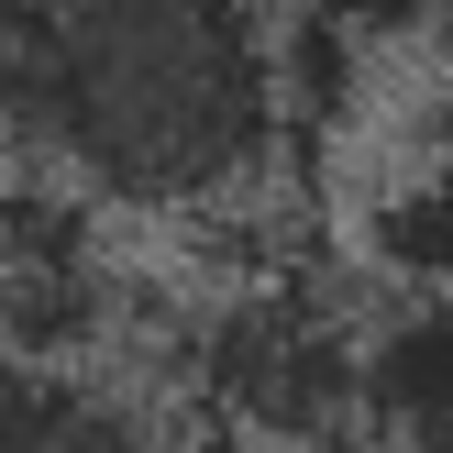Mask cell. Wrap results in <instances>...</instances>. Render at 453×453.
<instances>
[{
	"label": "cell",
	"instance_id": "obj_1",
	"mask_svg": "<svg viewBox=\"0 0 453 453\" xmlns=\"http://www.w3.org/2000/svg\"><path fill=\"white\" fill-rule=\"evenodd\" d=\"M288 144V44L255 0H0V155L78 199L211 221Z\"/></svg>",
	"mask_w": 453,
	"mask_h": 453
},
{
	"label": "cell",
	"instance_id": "obj_2",
	"mask_svg": "<svg viewBox=\"0 0 453 453\" xmlns=\"http://www.w3.org/2000/svg\"><path fill=\"white\" fill-rule=\"evenodd\" d=\"M365 332L310 277H243L199 332V398L221 410V442L332 453L365 432Z\"/></svg>",
	"mask_w": 453,
	"mask_h": 453
},
{
	"label": "cell",
	"instance_id": "obj_3",
	"mask_svg": "<svg viewBox=\"0 0 453 453\" xmlns=\"http://www.w3.org/2000/svg\"><path fill=\"white\" fill-rule=\"evenodd\" d=\"M0 453H166V420L100 365H12L0 354Z\"/></svg>",
	"mask_w": 453,
	"mask_h": 453
},
{
	"label": "cell",
	"instance_id": "obj_4",
	"mask_svg": "<svg viewBox=\"0 0 453 453\" xmlns=\"http://www.w3.org/2000/svg\"><path fill=\"white\" fill-rule=\"evenodd\" d=\"M365 432L388 453H453V299H410L365 332Z\"/></svg>",
	"mask_w": 453,
	"mask_h": 453
},
{
	"label": "cell",
	"instance_id": "obj_5",
	"mask_svg": "<svg viewBox=\"0 0 453 453\" xmlns=\"http://www.w3.org/2000/svg\"><path fill=\"white\" fill-rule=\"evenodd\" d=\"M343 44H453V0H321Z\"/></svg>",
	"mask_w": 453,
	"mask_h": 453
},
{
	"label": "cell",
	"instance_id": "obj_6",
	"mask_svg": "<svg viewBox=\"0 0 453 453\" xmlns=\"http://www.w3.org/2000/svg\"><path fill=\"white\" fill-rule=\"evenodd\" d=\"M211 453H277V442H211Z\"/></svg>",
	"mask_w": 453,
	"mask_h": 453
}]
</instances>
